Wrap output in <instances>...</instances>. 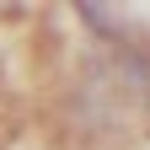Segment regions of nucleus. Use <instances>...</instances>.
<instances>
[]
</instances>
